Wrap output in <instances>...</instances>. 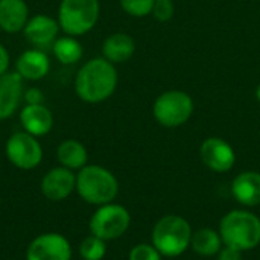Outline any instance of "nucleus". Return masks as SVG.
<instances>
[{
  "label": "nucleus",
  "instance_id": "2",
  "mask_svg": "<svg viewBox=\"0 0 260 260\" xmlns=\"http://www.w3.org/2000/svg\"><path fill=\"white\" fill-rule=\"evenodd\" d=\"M76 192L85 203L99 207L114 201L119 193V181L108 169L87 165L76 174Z\"/></svg>",
  "mask_w": 260,
  "mask_h": 260
},
{
  "label": "nucleus",
  "instance_id": "13",
  "mask_svg": "<svg viewBox=\"0 0 260 260\" xmlns=\"http://www.w3.org/2000/svg\"><path fill=\"white\" fill-rule=\"evenodd\" d=\"M23 78L17 72L0 76V120L11 117L23 99Z\"/></svg>",
  "mask_w": 260,
  "mask_h": 260
},
{
  "label": "nucleus",
  "instance_id": "25",
  "mask_svg": "<svg viewBox=\"0 0 260 260\" xmlns=\"http://www.w3.org/2000/svg\"><path fill=\"white\" fill-rule=\"evenodd\" d=\"M152 14L160 21H168L174 15V3L171 0H155Z\"/></svg>",
  "mask_w": 260,
  "mask_h": 260
},
{
  "label": "nucleus",
  "instance_id": "19",
  "mask_svg": "<svg viewBox=\"0 0 260 260\" xmlns=\"http://www.w3.org/2000/svg\"><path fill=\"white\" fill-rule=\"evenodd\" d=\"M56 158L61 166L70 171H79L84 166H87L88 154H87L85 146L81 142L75 139H67L59 143L56 149Z\"/></svg>",
  "mask_w": 260,
  "mask_h": 260
},
{
  "label": "nucleus",
  "instance_id": "23",
  "mask_svg": "<svg viewBox=\"0 0 260 260\" xmlns=\"http://www.w3.org/2000/svg\"><path fill=\"white\" fill-rule=\"evenodd\" d=\"M155 0H120L123 11L133 17H145L152 12Z\"/></svg>",
  "mask_w": 260,
  "mask_h": 260
},
{
  "label": "nucleus",
  "instance_id": "14",
  "mask_svg": "<svg viewBox=\"0 0 260 260\" xmlns=\"http://www.w3.org/2000/svg\"><path fill=\"white\" fill-rule=\"evenodd\" d=\"M20 122L23 131L35 137H43L50 133L53 126V116L44 104H26L20 111Z\"/></svg>",
  "mask_w": 260,
  "mask_h": 260
},
{
  "label": "nucleus",
  "instance_id": "16",
  "mask_svg": "<svg viewBox=\"0 0 260 260\" xmlns=\"http://www.w3.org/2000/svg\"><path fill=\"white\" fill-rule=\"evenodd\" d=\"M232 193L236 201L245 207L260 204V174L247 171L239 174L232 183Z\"/></svg>",
  "mask_w": 260,
  "mask_h": 260
},
{
  "label": "nucleus",
  "instance_id": "24",
  "mask_svg": "<svg viewBox=\"0 0 260 260\" xmlns=\"http://www.w3.org/2000/svg\"><path fill=\"white\" fill-rule=\"evenodd\" d=\"M128 260H161V254L152 244H139L131 248Z\"/></svg>",
  "mask_w": 260,
  "mask_h": 260
},
{
  "label": "nucleus",
  "instance_id": "6",
  "mask_svg": "<svg viewBox=\"0 0 260 260\" xmlns=\"http://www.w3.org/2000/svg\"><path fill=\"white\" fill-rule=\"evenodd\" d=\"M129 224H131L129 212L120 204L108 203L98 207V210L90 218L88 225L91 235L108 242L122 238L129 229Z\"/></svg>",
  "mask_w": 260,
  "mask_h": 260
},
{
  "label": "nucleus",
  "instance_id": "28",
  "mask_svg": "<svg viewBox=\"0 0 260 260\" xmlns=\"http://www.w3.org/2000/svg\"><path fill=\"white\" fill-rule=\"evenodd\" d=\"M8 69H9V53L6 47L0 43V76L8 73Z\"/></svg>",
  "mask_w": 260,
  "mask_h": 260
},
{
  "label": "nucleus",
  "instance_id": "15",
  "mask_svg": "<svg viewBox=\"0 0 260 260\" xmlns=\"http://www.w3.org/2000/svg\"><path fill=\"white\" fill-rule=\"evenodd\" d=\"M49 70L50 61L47 53L35 47L23 52L15 62V72L26 81H40L49 73Z\"/></svg>",
  "mask_w": 260,
  "mask_h": 260
},
{
  "label": "nucleus",
  "instance_id": "7",
  "mask_svg": "<svg viewBox=\"0 0 260 260\" xmlns=\"http://www.w3.org/2000/svg\"><path fill=\"white\" fill-rule=\"evenodd\" d=\"M193 111V102L184 91H166L154 104V116L163 126L175 128L189 120Z\"/></svg>",
  "mask_w": 260,
  "mask_h": 260
},
{
  "label": "nucleus",
  "instance_id": "29",
  "mask_svg": "<svg viewBox=\"0 0 260 260\" xmlns=\"http://www.w3.org/2000/svg\"><path fill=\"white\" fill-rule=\"evenodd\" d=\"M256 96H257V99H259V102H260V85L257 87V91H256Z\"/></svg>",
  "mask_w": 260,
  "mask_h": 260
},
{
  "label": "nucleus",
  "instance_id": "12",
  "mask_svg": "<svg viewBox=\"0 0 260 260\" xmlns=\"http://www.w3.org/2000/svg\"><path fill=\"white\" fill-rule=\"evenodd\" d=\"M23 32H24L26 40L35 49L46 50L47 47H52L53 43L58 40L59 23H58V20H55L49 15L38 14L27 20Z\"/></svg>",
  "mask_w": 260,
  "mask_h": 260
},
{
  "label": "nucleus",
  "instance_id": "4",
  "mask_svg": "<svg viewBox=\"0 0 260 260\" xmlns=\"http://www.w3.org/2000/svg\"><path fill=\"white\" fill-rule=\"evenodd\" d=\"M190 224L178 215H168L157 221L152 229V245L165 257H178L189 247L192 241Z\"/></svg>",
  "mask_w": 260,
  "mask_h": 260
},
{
  "label": "nucleus",
  "instance_id": "10",
  "mask_svg": "<svg viewBox=\"0 0 260 260\" xmlns=\"http://www.w3.org/2000/svg\"><path fill=\"white\" fill-rule=\"evenodd\" d=\"M40 189L49 201H64L76 190V175L64 166L53 168L43 177Z\"/></svg>",
  "mask_w": 260,
  "mask_h": 260
},
{
  "label": "nucleus",
  "instance_id": "26",
  "mask_svg": "<svg viewBox=\"0 0 260 260\" xmlns=\"http://www.w3.org/2000/svg\"><path fill=\"white\" fill-rule=\"evenodd\" d=\"M23 99L26 104H30V105H35V104H44V94L40 88H27L23 94Z\"/></svg>",
  "mask_w": 260,
  "mask_h": 260
},
{
  "label": "nucleus",
  "instance_id": "27",
  "mask_svg": "<svg viewBox=\"0 0 260 260\" xmlns=\"http://www.w3.org/2000/svg\"><path fill=\"white\" fill-rule=\"evenodd\" d=\"M218 260H242V251L224 245L218 253Z\"/></svg>",
  "mask_w": 260,
  "mask_h": 260
},
{
  "label": "nucleus",
  "instance_id": "21",
  "mask_svg": "<svg viewBox=\"0 0 260 260\" xmlns=\"http://www.w3.org/2000/svg\"><path fill=\"white\" fill-rule=\"evenodd\" d=\"M52 50L56 59L62 64H75L82 58V53H84L82 44L75 37H70V35L58 38L53 43Z\"/></svg>",
  "mask_w": 260,
  "mask_h": 260
},
{
  "label": "nucleus",
  "instance_id": "5",
  "mask_svg": "<svg viewBox=\"0 0 260 260\" xmlns=\"http://www.w3.org/2000/svg\"><path fill=\"white\" fill-rule=\"evenodd\" d=\"M99 18V0H61L59 27L70 37H79L94 27Z\"/></svg>",
  "mask_w": 260,
  "mask_h": 260
},
{
  "label": "nucleus",
  "instance_id": "18",
  "mask_svg": "<svg viewBox=\"0 0 260 260\" xmlns=\"http://www.w3.org/2000/svg\"><path fill=\"white\" fill-rule=\"evenodd\" d=\"M134 49H136L134 40L129 35L120 34V32L110 35L104 41V46H102L104 58L108 59L113 64L128 61L133 56Z\"/></svg>",
  "mask_w": 260,
  "mask_h": 260
},
{
  "label": "nucleus",
  "instance_id": "11",
  "mask_svg": "<svg viewBox=\"0 0 260 260\" xmlns=\"http://www.w3.org/2000/svg\"><path fill=\"white\" fill-rule=\"evenodd\" d=\"M200 157L203 163L215 172H229L236 161L233 148L219 137H210L204 140L200 148Z\"/></svg>",
  "mask_w": 260,
  "mask_h": 260
},
{
  "label": "nucleus",
  "instance_id": "1",
  "mask_svg": "<svg viewBox=\"0 0 260 260\" xmlns=\"http://www.w3.org/2000/svg\"><path fill=\"white\" fill-rule=\"evenodd\" d=\"M117 85V72L114 64L105 58L87 61L78 72L75 90L79 99L88 104H99L108 99Z\"/></svg>",
  "mask_w": 260,
  "mask_h": 260
},
{
  "label": "nucleus",
  "instance_id": "22",
  "mask_svg": "<svg viewBox=\"0 0 260 260\" xmlns=\"http://www.w3.org/2000/svg\"><path fill=\"white\" fill-rule=\"evenodd\" d=\"M107 254V242L94 235L87 236L79 245V256L82 260H102Z\"/></svg>",
  "mask_w": 260,
  "mask_h": 260
},
{
  "label": "nucleus",
  "instance_id": "17",
  "mask_svg": "<svg viewBox=\"0 0 260 260\" xmlns=\"http://www.w3.org/2000/svg\"><path fill=\"white\" fill-rule=\"evenodd\" d=\"M29 20V8L24 0H0V29L17 34Z\"/></svg>",
  "mask_w": 260,
  "mask_h": 260
},
{
  "label": "nucleus",
  "instance_id": "9",
  "mask_svg": "<svg viewBox=\"0 0 260 260\" xmlns=\"http://www.w3.org/2000/svg\"><path fill=\"white\" fill-rule=\"evenodd\" d=\"M72 256L69 239L59 233H43L26 250V260H72Z\"/></svg>",
  "mask_w": 260,
  "mask_h": 260
},
{
  "label": "nucleus",
  "instance_id": "20",
  "mask_svg": "<svg viewBox=\"0 0 260 260\" xmlns=\"http://www.w3.org/2000/svg\"><path fill=\"white\" fill-rule=\"evenodd\" d=\"M222 245H224V242L221 239L219 232H216V230L200 229L192 233L190 247L200 256H204V257L215 256L221 251Z\"/></svg>",
  "mask_w": 260,
  "mask_h": 260
},
{
  "label": "nucleus",
  "instance_id": "8",
  "mask_svg": "<svg viewBox=\"0 0 260 260\" xmlns=\"http://www.w3.org/2000/svg\"><path fill=\"white\" fill-rule=\"evenodd\" d=\"M5 152L11 165L21 171H30L40 166L43 160V148L38 142V137L18 131L14 133L5 145Z\"/></svg>",
  "mask_w": 260,
  "mask_h": 260
},
{
  "label": "nucleus",
  "instance_id": "3",
  "mask_svg": "<svg viewBox=\"0 0 260 260\" xmlns=\"http://www.w3.org/2000/svg\"><path fill=\"white\" fill-rule=\"evenodd\" d=\"M219 235L227 247L253 250L260 244V218L248 210H232L221 219Z\"/></svg>",
  "mask_w": 260,
  "mask_h": 260
}]
</instances>
